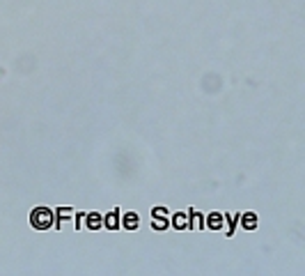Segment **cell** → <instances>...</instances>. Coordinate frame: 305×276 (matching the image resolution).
I'll return each instance as SVG.
<instances>
[{
    "label": "cell",
    "mask_w": 305,
    "mask_h": 276,
    "mask_svg": "<svg viewBox=\"0 0 305 276\" xmlns=\"http://www.w3.org/2000/svg\"><path fill=\"white\" fill-rule=\"evenodd\" d=\"M32 226L35 228H48L50 226V212L48 210H35L32 212Z\"/></svg>",
    "instance_id": "1"
}]
</instances>
